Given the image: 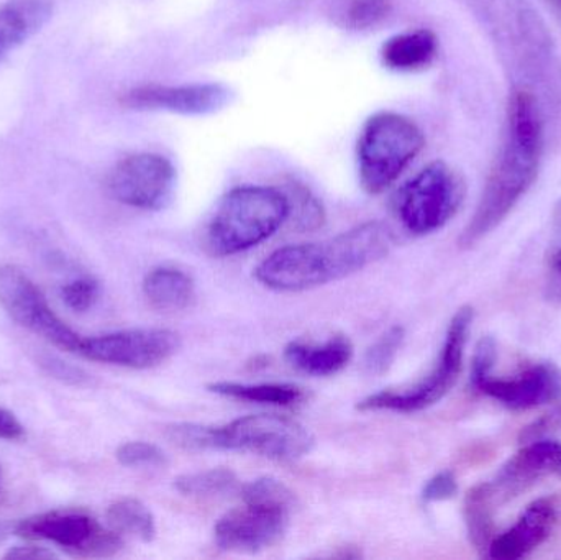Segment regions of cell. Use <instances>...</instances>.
Segmentation results:
<instances>
[{
  "label": "cell",
  "instance_id": "4",
  "mask_svg": "<svg viewBox=\"0 0 561 560\" xmlns=\"http://www.w3.org/2000/svg\"><path fill=\"white\" fill-rule=\"evenodd\" d=\"M170 436L186 449L252 453L273 460L300 459L316 444L307 427L278 414H250L217 427L178 424Z\"/></svg>",
  "mask_w": 561,
  "mask_h": 560
},
{
  "label": "cell",
  "instance_id": "27",
  "mask_svg": "<svg viewBox=\"0 0 561 560\" xmlns=\"http://www.w3.org/2000/svg\"><path fill=\"white\" fill-rule=\"evenodd\" d=\"M289 201V217H294L297 229L316 230L325 222L322 204L302 184H290L286 193Z\"/></svg>",
  "mask_w": 561,
  "mask_h": 560
},
{
  "label": "cell",
  "instance_id": "20",
  "mask_svg": "<svg viewBox=\"0 0 561 560\" xmlns=\"http://www.w3.org/2000/svg\"><path fill=\"white\" fill-rule=\"evenodd\" d=\"M438 55V38L431 30L419 28L399 33L381 46V61L398 72H414L428 68Z\"/></svg>",
  "mask_w": 561,
  "mask_h": 560
},
{
  "label": "cell",
  "instance_id": "30",
  "mask_svg": "<svg viewBox=\"0 0 561 560\" xmlns=\"http://www.w3.org/2000/svg\"><path fill=\"white\" fill-rule=\"evenodd\" d=\"M117 460L125 467H134V469H157V467H164L168 464L167 454L150 443H135L122 444L117 450Z\"/></svg>",
  "mask_w": 561,
  "mask_h": 560
},
{
  "label": "cell",
  "instance_id": "21",
  "mask_svg": "<svg viewBox=\"0 0 561 560\" xmlns=\"http://www.w3.org/2000/svg\"><path fill=\"white\" fill-rule=\"evenodd\" d=\"M144 293L153 308L176 312L190 308L196 298L194 279L174 266H157L144 282Z\"/></svg>",
  "mask_w": 561,
  "mask_h": 560
},
{
  "label": "cell",
  "instance_id": "2",
  "mask_svg": "<svg viewBox=\"0 0 561 560\" xmlns=\"http://www.w3.org/2000/svg\"><path fill=\"white\" fill-rule=\"evenodd\" d=\"M516 82L561 107V59L552 33L527 0H467Z\"/></svg>",
  "mask_w": 561,
  "mask_h": 560
},
{
  "label": "cell",
  "instance_id": "26",
  "mask_svg": "<svg viewBox=\"0 0 561 560\" xmlns=\"http://www.w3.org/2000/svg\"><path fill=\"white\" fill-rule=\"evenodd\" d=\"M392 12V0H342L336 23L343 28L368 30L385 22Z\"/></svg>",
  "mask_w": 561,
  "mask_h": 560
},
{
  "label": "cell",
  "instance_id": "5",
  "mask_svg": "<svg viewBox=\"0 0 561 560\" xmlns=\"http://www.w3.org/2000/svg\"><path fill=\"white\" fill-rule=\"evenodd\" d=\"M289 219L286 193L268 186H240L220 201L207 227V247L217 256L237 255L278 232Z\"/></svg>",
  "mask_w": 561,
  "mask_h": 560
},
{
  "label": "cell",
  "instance_id": "12",
  "mask_svg": "<svg viewBox=\"0 0 561 560\" xmlns=\"http://www.w3.org/2000/svg\"><path fill=\"white\" fill-rule=\"evenodd\" d=\"M180 347V335L170 329H130L82 339L78 354L101 364L144 370L170 361Z\"/></svg>",
  "mask_w": 561,
  "mask_h": 560
},
{
  "label": "cell",
  "instance_id": "17",
  "mask_svg": "<svg viewBox=\"0 0 561 560\" xmlns=\"http://www.w3.org/2000/svg\"><path fill=\"white\" fill-rule=\"evenodd\" d=\"M556 523L557 510L552 500H537L523 513L519 522L510 532L491 541L488 548L490 558L496 560L526 558L550 538Z\"/></svg>",
  "mask_w": 561,
  "mask_h": 560
},
{
  "label": "cell",
  "instance_id": "3",
  "mask_svg": "<svg viewBox=\"0 0 561 560\" xmlns=\"http://www.w3.org/2000/svg\"><path fill=\"white\" fill-rule=\"evenodd\" d=\"M391 247L385 224L365 222L323 242L283 247L256 266L255 276L275 292H306L366 268Z\"/></svg>",
  "mask_w": 561,
  "mask_h": 560
},
{
  "label": "cell",
  "instance_id": "10",
  "mask_svg": "<svg viewBox=\"0 0 561 560\" xmlns=\"http://www.w3.org/2000/svg\"><path fill=\"white\" fill-rule=\"evenodd\" d=\"M0 305L13 321L49 344L62 351H79L81 335L55 315L38 286L19 266H0Z\"/></svg>",
  "mask_w": 561,
  "mask_h": 560
},
{
  "label": "cell",
  "instance_id": "13",
  "mask_svg": "<svg viewBox=\"0 0 561 560\" xmlns=\"http://www.w3.org/2000/svg\"><path fill=\"white\" fill-rule=\"evenodd\" d=\"M293 510L286 506L247 503L226 513L214 528L222 551L255 555L272 548L286 535Z\"/></svg>",
  "mask_w": 561,
  "mask_h": 560
},
{
  "label": "cell",
  "instance_id": "8",
  "mask_svg": "<svg viewBox=\"0 0 561 560\" xmlns=\"http://www.w3.org/2000/svg\"><path fill=\"white\" fill-rule=\"evenodd\" d=\"M465 181L450 164L438 160L409 180L394 197L399 222L414 236L442 229L460 209Z\"/></svg>",
  "mask_w": 561,
  "mask_h": 560
},
{
  "label": "cell",
  "instance_id": "18",
  "mask_svg": "<svg viewBox=\"0 0 561 560\" xmlns=\"http://www.w3.org/2000/svg\"><path fill=\"white\" fill-rule=\"evenodd\" d=\"M284 358L290 367L312 377H330L339 374L353 358V344L345 335H335L329 341H294L284 348Z\"/></svg>",
  "mask_w": 561,
  "mask_h": 560
},
{
  "label": "cell",
  "instance_id": "34",
  "mask_svg": "<svg viewBox=\"0 0 561 560\" xmlns=\"http://www.w3.org/2000/svg\"><path fill=\"white\" fill-rule=\"evenodd\" d=\"M39 365H42L51 377L58 378V380L65 381V384L82 385L88 381V375H85L84 372L66 364V362L59 361V358L46 355V357L39 361Z\"/></svg>",
  "mask_w": 561,
  "mask_h": 560
},
{
  "label": "cell",
  "instance_id": "16",
  "mask_svg": "<svg viewBox=\"0 0 561 560\" xmlns=\"http://www.w3.org/2000/svg\"><path fill=\"white\" fill-rule=\"evenodd\" d=\"M478 390L514 411L542 407L561 398V372L552 364H537L511 378H484Z\"/></svg>",
  "mask_w": 561,
  "mask_h": 560
},
{
  "label": "cell",
  "instance_id": "33",
  "mask_svg": "<svg viewBox=\"0 0 561 560\" xmlns=\"http://www.w3.org/2000/svg\"><path fill=\"white\" fill-rule=\"evenodd\" d=\"M458 492L457 479L451 472H440L432 477L422 490V499L425 502H444L454 499Z\"/></svg>",
  "mask_w": 561,
  "mask_h": 560
},
{
  "label": "cell",
  "instance_id": "7",
  "mask_svg": "<svg viewBox=\"0 0 561 560\" xmlns=\"http://www.w3.org/2000/svg\"><path fill=\"white\" fill-rule=\"evenodd\" d=\"M473 322L470 306L458 309L448 325L447 338L435 367L417 384L402 390H386L359 401L362 411H394V413H417L427 410L442 400L460 377L463 365L468 332Z\"/></svg>",
  "mask_w": 561,
  "mask_h": 560
},
{
  "label": "cell",
  "instance_id": "39",
  "mask_svg": "<svg viewBox=\"0 0 561 560\" xmlns=\"http://www.w3.org/2000/svg\"><path fill=\"white\" fill-rule=\"evenodd\" d=\"M560 2H561V0H560Z\"/></svg>",
  "mask_w": 561,
  "mask_h": 560
},
{
  "label": "cell",
  "instance_id": "14",
  "mask_svg": "<svg viewBox=\"0 0 561 560\" xmlns=\"http://www.w3.org/2000/svg\"><path fill=\"white\" fill-rule=\"evenodd\" d=\"M232 92L219 82L204 84H145L128 89L121 104L131 111H163L181 115H207L226 107Z\"/></svg>",
  "mask_w": 561,
  "mask_h": 560
},
{
  "label": "cell",
  "instance_id": "6",
  "mask_svg": "<svg viewBox=\"0 0 561 560\" xmlns=\"http://www.w3.org/2000/svg\"><path fill=\"white\" fill-rule=\"evenodd\" d=\"M425 137L419 125L398 112L371 115L356 145L359 183L369 194L388 190L421 153Z\"/></svg>",
  "mask_w": 561,
  "mask_h": 560
},
{
  "label": "cell",
  "instance_id": "29",
  "mask_svg": "<svg viewBox=\"0 0 561 560\" xmlns=\"http://www.w3.org/2000/svg\"><path fill=\"white\" fill-rule=\"evenodd\" d=\"M243 502L265 503V505L286 506L293 510L294 493L279 480L272 477H263L243 487Z\"/></svg>",
  "mask_w": 561,
  "mask_h": 560
},
{
  "label": "cell",
  "instance_id": "28",
  "mask_svg": "<svg viewBox=\"0 0 561 560\" xmlns=\"http://www.w3.org/2000/svg\"><path fill=\"white\" fill-rule=\"evenodd\" d=\"M404 342V329L394 325L381 335L365 354V370L369 375H385L392 367L399 348Z\"/></svg>",
  "mask_w": 561,
  "mask_h": 560
},
{
  "label": "cell",
  "instance_id": "19",
  "mask_svg": "<svg viewBox=\"0 0 561 560\" xmlns=\"http://www.w3.org/2000/svg\"><path fill=\"white\" fill-rule=\"evenodd\" d=\"M53 0H9L0 7V61L32 38L53 15Z\"/></svg>",
  "mask_w": 561,
  "mask_h": 560
},
{
  "label": "cell",
  "instance_id": "38",
  "mask_svg": "<svg viewBox=\"0 0 561 560\" xmlns=\"http://www.w3.org/2000/svg\"><path fill=\"white\" fill-rule=\"evenodd\" d=\"M10 533H13V526L0 523V542H2L3 538H5L7 535H10Z\"/></svg>",
  "mask_w": 561,
  "mask_h": 560
},
{
  "label": "cell",
  "instance_id": "1",
  "mask_svg": "<svg viewBox=\"0 0 561 560\" xmlns=\"http://www.w3.org/2000/svg\"><path fill=\"white\" fill-rule=\"evenodd\" d=\"M543 151V107L534 92L513 88L503 147L488 176L474 216L460 237L471 247L496 229L529 191L539 174Z\"/></svg>",
  "mask_w": 561,
  "mask_h": 560
},
{
  "label": "cell",
  "instance_id": "11",
  "mask_svg": "<svg viewBox=\"0 0 561 560\" xmlns=\"http://www.w3.org/2000/svg\"><path fill=\"white\" fill-rule=\"evenodd\" d=\"M107 190L125 206L161 210L173 201L176 168L163 155H130L112 168Z\"/></svg>",
  "mask_w": 561,
  "mask_h": 560
},
{
  "label": "cell",
  "instance_id": "9",
  "mask_svg": "<svg viewBox=\"0 0 561 560\" xmlns=\"http://www.w3.org/2000/svg\"><path fill=\"white\" fill-rule=\"evenodd\" d=\"M20 538L48 541L79 558H111L122 549V538L81 510H55L13 525Z\"/></svg>",
  "mask_w": 561,
  "mask_h": 560
},
{
  "label": "cell",
  "instance_id": "35",
  "mask_svg": "<svg viewBox=\"0 0 561 560\" xmlns=\"http://www.w3.org/2000/svg\"><path fill=\"white\" fill-rule=\"evenodd\" d=\"M25 430H23L15 414L0 408V439L19 441L22 439Z\"/></svg>",
  "mask_w": 561,
  "mask_h": 560
},
{
  "label": "cell",
  "instance_id": "36",
  "mask_svg": "<svg viewBox=\"0 0 561 560\" xmlns=\"http://www.w3.org/2000/svg\"><path fill=\"white\" fill-rule=\"evenodd\" d=\"M9 559H49L53 558L51 552L45 551L43 548H15L5 556Z\"/></svg>",
  "mask_w": 561,
  "mask_h": 560
},
{
  "label": "cell",
  "instance_id": "22",
  "mask_svg": "<svg viewBox=\"0 0 561 560\" xmlns=\"http://www.w3.org/2000/svg\"><path fill=\"white\" fill-rule=\"evenodd\" d=\"M209 390L220 397L250 403L272 404V407H293L306 398L302 388L290 384H233L217 381L209 385Z\"/></svg>",
  "mask_w": 561,
  "mask_h": 560
},
{
  "label": "cell",
  "instance_id": "24",
  "mask_svg": "<svg viewBox=\"0 0 561 560\" xmlns=\"http://www.w3.org/2000/svg\"><path fill=\"white\" fill-rule=\"evenodd\" d=\"M494 505L488 495L484 483L473 487L465 499V522H467L470 541L477 549L490 548L493 541Z\"/></svg>",
  "mask_w": 561,
  "mask_h": 560
},
{
  "label": "cell",
  "instance_id": "25",
  "mask_svg": "<svg viewBox=\"0 0 561 560\" xmlns=\"http://www.w3.org/2000/svg\"><path fill=\"white\" fill-rule=\"evenodd\" d=\"M239 479L229 469H210L203 472L184 473L174 480V489L193 499H214L233 492Z\"/></svg>",
  "mask_w": 561,
  "mask_h": 560
},
{
  "label": "cell",
  "instance_id": "31",
  "mask_svg": "<svg viewBox=\"0 0 561 560\" xmlns=\"http://www.w3.org/2000/svg\"><path fill=\"white\" fill-rule=\"evenodd\" d=\"M62 301L76 312H84L98 302L101 296V285L92 276H82L62 286Z\"/></svg>",
  "mask_w": 561,
  "mask_h": 560
},
{
  "label": "cell",
  "instance_id": "23",
  "mask_svg": "<svg viewBox=\"0 0 561 560\" xmlns=\"http://www.w3.org/2000/svg\"><path fill=\"white\" fill-rule=\"evenodd\" d=\"M107 523L121 536L150 542L157 535L153 515L145 503L137 499H121L107 510Z\"/></svg>",
  "mask_w": 561,
  "mask_h": 560
},
{
  "label": "cell",
  "instance_id": "37",
  "mask_svg": "<svg viewBox=\"0 0 561 560\" xmlns=\"http://www.w3.org/2000/svg\"><path fill=\"white\" fill-rule=\"evenodd\" d=\"M552 272L561 283V249L557 250L556 255L552 256Z\"/></svg>",
  "mask_w": 561,
  "mask_h": 560
},
{
  "label": "cell",
  "instance_id": "32",
  "mask_svg": "<svg viewBox=\"0 0 561 560\" xmlns=\"http://www.w3.org/2000/svg\"><path fill=\"white\" fill-rule=\"evenodd\" d=\"M496 362V342L493 338H483L478 344L473 355V367H471V381L477 387L484 378L490 377Z\"/></svg>",
  "mask_w": 561,
  "mask_h": 560
},
{
  "label": "cell",
  "instance_id": "15",
  "mask_svg": "<svg viewBox=\"0 0 561 560\" xmlns=\"http://www.w3.org/2000/svg\"><path fill=\"white\" fill-rule=\"evenodd\" d=\"M547 477L561 479V443L533 441L511 457L491 482H483L494 508L536 485Z\"/></svg>",
  "mask_w": 561,
  "mask_h": 560
}]
</instances>
